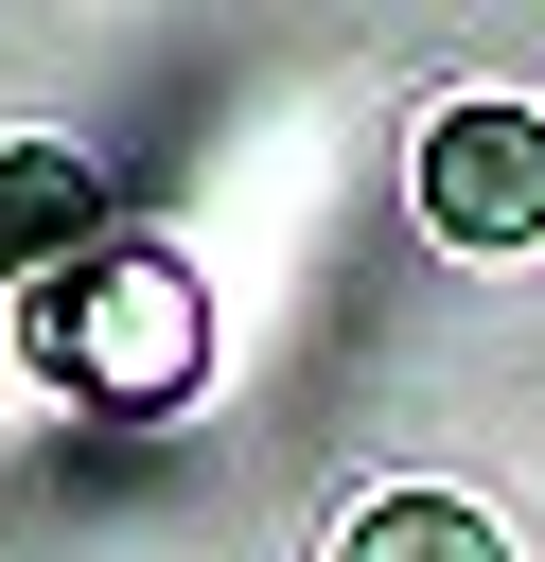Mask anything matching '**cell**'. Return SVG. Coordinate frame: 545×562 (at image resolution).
<instances>
[{
    "instance_id": "6da1fadb",
    "label": "cell",
    "mask_w": 545,
    "mask_h": 562,
    "mask_svg": "<svg viewBox=\"0 0 545 562\" xmlns=\"http://www.w3.org/2000/svg\"><path fill=\"white\" fill-rule=\"evenodd\" d=\"M35 369L105 422H176L211 386V281L176 246H88L53 299H35Z\"/></svg>"
},
{
    "instance_id": "277c9868",
    "label": "cell",
    "mask_w": 545,
    "mask_h": 562,
    "mask_svg": "<svg viewBox=\"0 0 545 562\" xmlns=\"http://www.w3.org/2000/svg\"><path fill=\"white\" fill-rule=\"evenodd\" d=\"M334 562H510V527L457 509V492H369V509L334 527Z\"/></svg>"
},
{
    "instance_id": "3957f363",
    "label": "cell",
    "mask_w": 545,
    "mask_h": 562,
    "mask_svg": "<svg viewBox=\"0 0 545 562\" xmlns=\"http://www.w3.org/2000/svg\"><path fill=\"white\" fill-rule=\"evenodd\" d=\"M88 158L70 140H0V281H70L88 263Z\"/></svg>"
},
{
    "instance_id": "7a4b0ae2",
    "label": "cell",
    "mask_w": 545,
    "mask_h": 562,
    "mask_svg": "<svg viewBox=\"0 0 545 562\" xmlns=\"http://www.w3.org/2000/svg\"><path fill=\"white\" fill-rule=\"evenodd\" d=\"M422 228L440 246H527L545 228V123L527 105H440L422 123Z\"/></svg>"
}]
</instances>
